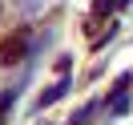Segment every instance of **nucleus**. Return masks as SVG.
<instances>
[{"mask_svg": "<svg viewBox=\"0 0 133 125\" xmlns=\"http://www.w3.org/2000/svg\"><path fill=\"white\" fill-rule=\"evenodd\" d=\"M65 93H69V77H61L52 89H44V93H41V101H36V105H52V101H61Z\"/></svg>", "mask_w": 133, "mask_h": 125, "instance_id": "2", "label": "nucleus"}, {"mask_svg": "<svg viewBox=\"0 0 133 125\" xmlns=\"http://www.w3.org/2000/svg\"><path fill=\"white\" fill-rule=\"evenodd\" d=\"M24 49H28V36L16 32L12 41H4V49H0V65H12L16 57H24Z\"/></svg>", "mask_w": 133, "mask_h": 125, "instance_id": "1", "label": "nucleus"}, {"mask_svg": "<svg viewBox=\"0 0 133 125\" xmlns=\"http://www.w3.org/2000/svg\"><path fill=\"white\" fill-rule=\"evenodd\" d=\"M117 4H121V0H97V12H113Z\"/></svg>", "mask_w": 133, "mask_h": 125, "instance_id": "3", "label": "nucleus"}]
</instances>
